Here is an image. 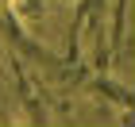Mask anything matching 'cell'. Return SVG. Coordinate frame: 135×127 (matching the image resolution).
I'll use <instances>...</instances> for the list:
<instances>
[{
  "label": "cell",
  "mask_w": 135,
  "mask_h": 127,
  "mask_svg": "<svg viewBox=\"0 0 135 127\" xmlns=\"http://www.w3.org/2000/svg\"><path fill=\"white\" fill-rule=\"evenodd\" d=\"M4 4H8V0H0V8H4Z\"/></svg>",
  "instance_id": "obj_1"
}]
</instances>
